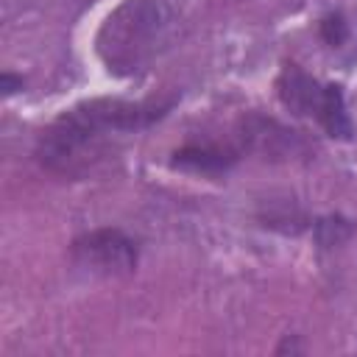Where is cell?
<instances>
[{
	"label": "cell",
	"mask_w": 357,
	"mask_h": 357,
	"mask_svg": "<svg viewBox=\"0 0 357 357\" xmlns=\"http://www.w3.org/2000/svg\"><path fill=\"white\" fill-rule=\"evenodd\" d=\"M170 98L126 100V98H89L61 112L36 142V162L56 176H84L114 137L137 134L165 120L176 106Z\"/></svg>",
	"instance_id": "obj_1"
},
{
	"label": "cell",
	"mask_w": 357,
	"mask_h": 357,
	"mask_svg": "<svg viewBox=\"0 0 357 357\" xmlns=\"http://www.w3.org/2000/svg\"><path fill=\"white\" fill-rule=\"evenodd\" d=\"M178 36V14L165 0H123L106 14L95 50L109 73L137 75L148 70Z\"/></svg>",
	"instance_id": "obj_2"
},
{
	"label": "cell",
	"mask_w": 357,
	"mask_h": 357,
	"mask_svg": "<svg viewBox=\"0 0 357 357\" xmlns=\"http://www.w3.org/2000/svg\"><path fill=\"white\" fill-rule=\"evenodd\" d=\"M276 95L290 114L315 120L329 139H354V123L340 84H324L304 73L296 61H284L276 75Z\"/></svg>",
	"instance_id": "obj_3"
},
{
	"label": "cell",
	"mask_w": 357,
	"mask_h": 357,
	"mask_svg": "<svg viewBox=\"0 0 357 357\" xmlns=\"http://www.w3.org/2000/svg\"><path fill=\"white\" fill-rule=\"evenodd\" d=\"M70 262L75 271L95 279H120L137 271L139 245L117 226H100L78 234L70 243Z\"/></svg>",
	"instance_id": "obj_4"
},
{
	"label": "cell",
	"mask_w": 357,
	"mask_h": 357,
	"mask_svg": "<svg viewBox=\"0 0 357 357\" xmlns=\"http://www.w3.org/2000/svg\"><path fill=\"white\" fill-rule=\"evenodd\" d=\"M237 148L243 153H262L265 159H296L310 153V142L301 131H293L271 117H243L237 126Z\"/></svg>",
	"instance_id": "obj_5"
},
{
	"label": "cell",
	"mask_w": 357,
	"mask_h": 357,
	"mask_svg": "<svg viewBox=\"0 0 357 357\" xmlns=\"http://www.w3.org/2000/svg\"><path fill=\"white\" fill-rule=\"evenodd\" d=\"M243 159V151L237 142L220 145V142H187L170 153L173 170L201 173V176H223Z\"/></svg>",
	"instance_id": "obj_6"
},
{
	"label": "cell",
	"mask_w": 357,
	"mask_h": 357,
	"mask_svg": "<svg viewBox=\"0 0 357 357\" xmlns=\"http://www.w3.org/2000/svg\"><path fill=\"white\" fill-rule=\"evenodd\" d=\"M357 231V223L343 218V215H321L312 220V240L318 248H337L343 243H349Z\"/></svg>",
	"instance_id": "obj_7"
},
{
	"label": "cell",
	"mask_w": 357,
	"mask_h": 357,
	"mask_svg": "<svg viewBox=\"0 0 357 357\" xmlns=\"http://www.w3.org/2000/svg\"><path fill=\"white\" fill-rule=\"evenodd\" d=\"M318 36L324 39L326 47H343L351 36V28H349V20L343 11H326L321 20H318Z\"/></svg>",
	"instance_id": "obj_8"
},
{
	"label": "cell",
	"mask_w": 357,
	"mask_h": 357,
	"mask_svg": "<svg viewBox=\"0 0 357 357\" xmlns=\"http://www.w3.org/2000/svg\"><path fill=\"white\" fill-rule=\"evenodd\" d=\"M22 86H25V78H22V75H17V73H11V70H6V73L0 75V89H3V98L17 95Z\"/></svg>",
	"instance_id": "obj_9"
},
{
	"label": "cell",
	"mask_w": 357,
	"mask_h": 357,
	"mask_svg": "<svg viewBox=\"0 0 357 357\" xmlns=\"http://www.w3.org/2000/svg\"><path fill=\"white\" fill-rule=\"evenodd\" d=\"M287 351H290V354H298V351H301L298 335H284V337H282V343L273 349V354H287Z\"/></svg>",
	"instance_id": "obj_10"
}]
</instances>
